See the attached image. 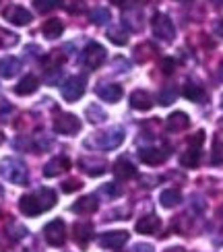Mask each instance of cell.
Masks as SVG:
<instances>
[{
    "instance_id": "obj_44",
    "label": "cell",
    "mask_w": 223,
    "mask_h": 252,
    "mask_svg": "<svg viewBox=\"0 0 223 252\" xmlns=\"http://www.w3.org/2000/svg\"><path fill=\"white\" fill-rule=\"evenodd\" d=\"M211 2H213L215 6H221V4H223V0H211Z\"/></svg>"
},
{
    "instance_id": "obj_19",
    "label": "cell",
    "mask_w": 223,
    "mask_h": 252,
    "mask_svg": "<svg viewBox=\"0 0 223 252\" xmlns=\"http://www.w3.org/2000/svg\"><path fill=\"white\" fill-rule=\"evenodd\" d=\"M130 106H132L134 110L147 112V110H151V108H153V99H151V95H149L147 91L136 89L132 95H130Z\"/></svg>"
},
{
    "instance_id": "obj_12",
    "label": "cell",
    "mask_w": 223,
    "mask_h": 252,
    "mask_svg": "<svg viewBox=\"0 0 223 252\" xmlns=\"http://www.w3.org/2000/svg\"><path fill=\"white\" fill-rule=\"evenodd\" d=\"M72 236H74V242L85 248L93 238V225L89 221H77L72 225Z\"/></svg>"
},
{
    "instance_id": "obj_42",
    "label": "cell",
    "mask_w": 223,
    "mask_h": 252,
    "mask_svg": "<svg viewBox=\"0 0 223 252\" xmlns=\"http://www.w3.org/2000/svg\"><path fill=\"white\" fill-rule=\"evenodd\" d=\"M112 4H118V6H126V2H128V0H110Z\"/></svg>"
},
{
    "instance_id": "obj_26",
    "label": "cell",
    "mask_w": 223,
    "mask_h": 252,
    "mask_svg": "<svg viewBox=\"0 0 223 252\" xmlns=\"http://www.w3.org/2000/svg\"><path fill=\"white\" fill-rule=\"evenodd\" d=\"M180 163H182L184 167H196L200 163V151L194 149V147H190L188 151H184L182 155H180Z\"/></svg>"
},
{
    "instance_id": "obj_31",
    "label": "cell",
    "mask_w": 223,
    "mask_h": 252,
    "mask_svg": "<svg viewBox=\"0 0 223 252\" xmlns=\"http://www.w3.org/2000/svg\"><path fill=\"white\" fill-rule=\"evenodd\" d=\"M176 97H178L176 87H163L161 93H159V103H161V106H169V103H174Z\"/></svg>"
},
{
    "instance_id": "obj_38",
    "label": "cell",
    "mask_w": 223,
    "mask_h": 252,
    "mask_svg": "<svg viewBox=\"0 0 223 252\" xmlns=\"http://www.w3.org/2000/svg\"><path fill=\"white\" fill-rule=\"evenodd\" d=\"M213 151H215V163H219L221 161V155H223V136L219 134V136H215V143H213Z\"/></svg>"
},
{
    "instance_id": "obj_51",
    "label": "cell",
    "mask_w": 223,
    "mask_h": 252,
    "mask_svg": "<svg viewBox=\"0 0 223 252\" xmlns=\"http://www.w3.org/2000/svg\"><path fill=\"white\" fill-rule=\"evenodd\" d=\"M221 124H223V122H221Z\"/></svg>"
},
{
    "instance_id": "obj_30",
    "label": "cell",
    "mask_w": 223,
    "mask_h": 252,
    "mask_svg": "<svg viewBox=\"0 0 223 252\" xmlns=\"http://www.w3.org/2000/svg\"><path fill=\"white\" fill-rule=\"evenodd\" d=\"M19 44V35L13 33V31H6L0 27V48H13Z\"/></svg>"
},
{
    "instance_id": "obj_46",
    "label": "cell",
    "mask_w": 223,
    "mask_h": 252,
    "mask_svg": "<svg viewBox=\"0 0 223 252\" xmlns=\"http://www.w3.org/2000/svg\"><path fill=\"white\" fill-rule=\"evenodd\" d=\"M0 196H2V186H0Z\"/></svg>"
},
{
    "instance_id": "obj_39",
    "label": "cell",
    "mask_w": 223,
    "mask_h": 252,
    "mask_svg": "<svg viewBox=\"0 0 223 252\" xmlns=\"http://www.w3.org/2000/svg\"><path fill=\"white\" fill-rule=\"evenodd\" d=\"M163 70V75H172L174 68H176V60L174 58H163L161 60V66H159Z\"/></svg>"
},
{
    "instance_id": "obj_25",
    "label": "cell",
    "mask_w": 223,
    "mask_h": 252,
    "mask_svg": "<svg viewBox=\"0 0 223 252\" xmlns=\"http://www.w3.org/2000/svg\"><path fill=\"white\" fill-rule=\"evenodd\" d=\"M155 54H157V48L151 44V41H145V44L136 46V50H134V56H136V60H139V62L151 60Z\"/></svg>"
},
{
    "instance_id": "obj_16",
    "label": "cell",
    "mask_w": 223,
    "mask_h": 252,
    "mask_svg": "<svg viewBox=\"0 0 223 252\" xmlns=\"http://www.w3.org/2000/svg\"><path fill=\"white\" fill-rule=\"evenodd\" d=\"M97 95L103 99V101H118L122 97V87L120 85H114V83H101L97 85Z\"/></svg>"
},
{
    "instance_id": "obj_10",
    "label": "cell",
    "mask_w": 223,
    "mask_h": 252,
    "mask_svg": "<svg viewBox=\"0 0 223 252\" xmlns=\"http://www.w3.org/2000/svg\"><path fill=\"white\" fill-rule=\"evenodd\" d=\"M126 242H128V232H124V229H116V232H105V234L99 236V246H101V248L120 250Z\"/></svg>"
},
{
    "instance_id": "obj_47",
    "label": "cell",
    "mask_w": 223,
    "mask_h": 252,
    "mask_svg": "<svg viewBox=\"0 0 223 252\" xmlns=\"http://www.w3.org/2000/svg\"><path fill=\"white\" fill-rule=\"evenodd\" d=\"M219 244H223V238H221V240H219Z\"/></svg>"
},
{
    "instance_id": "obj_21",
    "label": "cell",
    "mask_w": 223,
    "mask_h": 252,
    "mask_svg": "<svg viewBox=\"0 0 223 252\" xmlns=\"http://www.w3.org/2000/svg\"><path fill=\"white\" fill-rule=\"evenodd\" d=\"M72 211L79 215H91L97 211V198L95 196H83L72 205Z\"/></svg>"
},
{
    "instance_id": "obj_8",
    "label": "cell",
    "mask_w": 223,
    "mask_h": 252,
    "mask_svg": "<svg viewBox=\"0 0 223 252\" xmlns=\"http://www.w3.org/2000/svg\"><path fill=\"white\" fill-rule=\"evenodd\" d=\"M54 130L58 134H77L81 130V122L74 114H60L54 120Z\"/></svg>"
},
{
    "instance_id": "obj_34",
    "label": "cell",
    "mask_w": 223,
    "mask_h": 252,
    "mask_svg": "<svg viewBox=\"0 0 223 252\" xmlns=\"http://www.w3.org/2000/svg\"><path fill=\"white\" fill-rule=\"evenodd\" d=\"M87 118L95 124V122H103L108 116H105V112H103L99 106H89V108H87Z\"/></svg>"
},
{
    "instance_id": "obj_7",
    "label": "cell",
    "mask_w": 223,
    "mask_h": 252,
    "mask_svg": "<svg viewBox=\"0 0 223 252\" xmlns=\"http://www.w3.org/2000/svg\"><path fill=\"white\" fill-rule=\"evenodd\" d=\"M103 60H105V48L95 44V41L87 44V48L83 50V64L87 68H91V70L99 68L103 64Z\"/></svg>"
},
{
    "instance_id": "obj_17",
    "label": "cell",
    "mask_w": 223,
    "mask_h": 252,
    "mask_svg": "<svg viewBox=\"0 0 223 252\" xmlns=\"http://www.w3.org/2000/svg\"><path fill=\"white\" fill-rule=\"evenodd\" d=\"M161 229V219L157 215H147L136 221V232L139 234H157Z\"/></svg>"
},
{
    "instance_id": "obj_1",
    "label": "cell",
    "mask_w": 223,
    "mask_h": 252,
    "mask_svg": "<svg viewBox=\"0 0 223 252\" xmlns=\"http://www.w3.org/2000/svg\"><path fill=\"white\" fill-rule=\"evenodd\" d=\"M54 205H56V192L52 188H39L35 192L21 196V201H19L21 213L27 217L41 215L44 211H50Z\"/></svg>"
},
{
    "instance_id": "obj_49",
    "label": "cell",
    "mask_w": 223,
    "mask_h": 252,
    "mask_svg": "<svg viewBox=\"0 0 223 252\" xmlns=\"http://www.w3.org/2000/svg\"><path fill=\"white\" fill-rule=\"evenodd\" d=\"M221 106H223V97H221Z\"/></svg>"
},
{
    "instance_id": "obj_28",
    "label": "cell",
    "mask_w": 223,
    "mask_h": 252,
    "mask_svg": "<svg viewBox=\"0 0 223 252\" xmlns=\"http://www.w3.org/2000/svg\"><path fill=\"white\" fill-rule=\"evenodd\" d=\"M62 62H64V56H62V52L54 50V52H50V54L44 58V66L48 70H56L62 66Z\"/></svg>"
},
{
    "instance_id": "obj_18",
    "label": "cell",
    "mask_w": 223,
    "mask_h": 252,
    "mask_svg": "<svg viewBox=\"0 0 223 252\" xmlns=\"http://www.w3.org/2000/svg\"><path fill=\"white\" fill-rule=\"evenodd\" d=\"M21 70V60L15 56H6L0 60V77L2 79H13Z\"/></svg>"
},
{
    "instance_id": "obj_23",
    "label": "cell",
    "mask_w": 223,
    "mask_h": 252,
    "mask_svg": "<svg viewBox=\"0 0 223 252\" xmlns=\"http://www.w3.org/2000/svg\"><path fill=\"white\" fill-rule=\"evenodd\" d=\"M62 31H64V25H62L60 19H48V21H44V25H41V33L48 39H58L62 35Z\"/></svg>"
},
{
    "instance_id": "obj_32",
    "label": "cell",
    "mask_w": 223,
    "mask_h": 252,
    "mask_svg": "<svg viewBox=\"0 0 223 252\" xmlns=\"http://www.w3.org/2000/svg\"><path fill=\"white\" fill-rule=\"evenodd\" d=\"M108 37H110L112 44H116V46H126V44H128V35H126L124 31H122V29H118V27L110 29Z\"/></svg>"
},
{
    "instance_id": "obj_13",
    "label": "cell",
    "mask_w": 223,
    "mask_h": 252,
    "mask_svg": "<svg viewBox=\"0 0 223 252\" xmlns=\"http://www.w3.org/2000/svg\"><path fill=\"white\" fill-rule=\"evenodd\" d=\"M139 157H141V161L143 163H147V165H159V163H163L167 157H169V153H167V149H143L141 153H139Z\"/></svg>"
},
{
    "instance_id": "obj_37",
    "label": "cell",
    "mask_w": 223,
    "mask_h": 252,
    "mask_svg": "<svg viewBox=\"0 0 223 252\" xmlns=\"http://www.w3.org/2000/svg\"><path fill=\"white\" fill-rule=\"evenodd\" d=\"M203 143H205V130H198V132H194V134L188 139V145L194 147V149H198V147L203 145Z\"/></svg>"
},
{
    "instance_id": "obj_43",
    "label": "cell",
    "mask_w": 223,
    "mask_h": 252,
    "mask_svg": "<svg viewBox=\"0 0 223 252\" xmlns=\"http://www.w3.org/2000/svg\"><path fill=\"white\" fill-rule=\"evenodd\" d=\"M165 252H186V250L184 248H167Z\"/></svg>"
},
{
    "instance_id": "obj_29",
    "label": "cell",
    "mask_w": 223,
    "mask_h": 252,
    "mask_svg": "<svg viewBox=\"0 0 223 252\" xmlns=\"http://www.w3.org/2000/svg\"><path fill=\"white\" fill-rule=\"evenodd\" d=\"M110 19H112V15H110V10H108V8L95 6V8L91 10V23H95V25H105Z\"/></svg>"
},
{
    "instance_id": "obj_2",
    "label": "cell",
    "mask_w": 223,
    "mask_h": 252,
    "mask_svg": "<svg viewBox=\"0 0 223 252\" xmlns=\"http://www.w3.org/2000/svg\"><path fill=\"white\" fill-rule=\"evenodd\" d=\"M122 143H124V130L120 126H114V128L93 134L87 141L89 147H95V149H101V151H112L116 147H120Z\"/></svg>"
},
{
    "instance_id": "obj_41",
    "label": "cell",
    "mask_w": 223,
    "mask_h": 252,
    "mask_svg": "<svg viewBox=\"0 0 223 252\" xmlns=\"http://www.w3.org/2000/svg\"><path fill=\"white\" fill-rule=\"evenodd\" d=\"M213 31H215L217 37H223V19H217L215 21V23H213Z\"/></svg>"
},
{
    "instance_id": "obj_50",
    "label": "cell",
    "mask_w": 223,
    "mask_h": 252,
    "mask_svg": "<svg viewBox=\"0 0 223 252\" xmlns=\"http://www.w3.org/2000/svg\"><path fill=\"white\" fill-rule=\"evenodd\" d=\"M221 77H223V70H221Z\"/></svg>"
},
{
    "instance_id": "obj_27",
    "label": "cell",
    "mask_w": 223,
    "mask_h": 252,
    "mask_svg": "<svg viewBox=\"0 0 223 252\" xmlns=\"http://www.w3.org/2000/svg\"><path fill=\"white\" fill-rule=\"evenodd\" d=\"M184 97L190 99V101H200V99H205V91L200 85H196V83H186L184 85Z\"/></svg>"
},
{
    "instance_id": "obj_24",
    "label": "cell",
    "mask_w": 223,
    "mask_h": 252,
    "mask_svg": "<svg viewBox=\"0 0 223 252\" xmlns=\"http://www.w3.org/2000/svg\"><path fill=\"white\" fill-rule=\"evenodd\" d=\"M159 201H161V205H163L165 209H172V207H176L178 203H182V192H180L178 188H167V190L161 192Z\"/></svg>"
},
{
    "instance_id": "obj_6",
    "label": "cell",
    "mask_w": 223,
    "mask_h": 252,
    "mask_svg": "<svg viewBox=\"0 0 223 252\" xmlns=\"http://www.w3.org/2000/svg\"><path fill=\"white\" fill-rule=\"evenodd\" d=\"M44 238L50 246H62L66 242V229L62 219H54L44 227Z\"/></svg>"
},
{
    "instance_id": "obj_33",
    "label": "cell",
    "mask_w": 223,
    "mask_h": 252,
    "mask_svg": "<svg viewBox=\"0 0 223 252\" xmlns=\"http://www.w3.org/2000/svg\"><path fill=\"white\" fill-rule=\"evenodd\" d=\"M33 4L39 13H50V10H54L62 4V0H33Z\"/></svg>"
},
{
    "instance_id": "obj_40",
    "label": "cell",
    "mask_w": 223,
    "mask_h": 252,
    "mask_svg": "<svg viewBox=\"0 0 223 252\" xmlns=\"http://www.w3.org/2000/svg\"><path fill=\"white\" fill-rule=\"evenodd\" d=\"M130 252H155L151 244H134Z\"/></svg>"
},
{
    "instance_id": "obj_4",
    "label": "cell",
    "mask_w": 223,
    "mask_h": 252,
    "mask_svg": "<svg viewBox=\"0 0 223 252\" xmlns=\"http://www.w3.org/2000/svg\"><path fill=\"white\" fill-rule=\"evenodd\" d=\"M151 27H153L155 37L163 39V41H172L174 35H176V27H174V23H172V19H169L167 15H163V13H157V15L153 17Z\"/></svg>"
},
{
    "instance_id": "obj_5",
    "label": "cell",
    "mask_w": 223,
    "mask_h": 252,
    "mask_svg": "<svg viewBox=\"0 0 223 252\" xmlns=\"http://www.w3.org/2000/svg\"><path fill=\"white\" fill-rule=\"evenodd\" d=\"M60 91H62V97L66 101H79L85 93V77H79V75L68 77L64 83H62Z\"/></svg>"
},
{
    "instance_id": "obj_15",
    "label": "cell",
    "mask_w": 223,
    "mask_h": 252,
    "mask_svg": "<svg viewBox=\"0 0 223 252\" xmlns=\"http://www.w3.org/2000/svg\"><path fill=\"white\" fill-rule=\"evenodd\" d=\"M188 114L184 112H174V114H169V118L165 120V128L169 132H182L184 128H188Z\"/></svg>"
},
{
    "instance_id": "obj_20",
    "label": "cell",
    "mask_w": 223,
    "mask_h": 252,
    "mask_svg": "<svg viewBox=\"0 0 223 252\" xmlns=\"http://www.w3.org/2000/svg\"><path fill=\"white\" fill-rule=\"evenodd\" d=\"M39 87V79L35 75H27L25 79H21L15 87V93L17 95H31V93H35Z\"/></svg>"
},
{
    "instance_id": "obj_45",
    "label": "cell",
    "mask_w": 223,
    "mask_h": 252,
    "mask_svg": "<svg viewBox=\"0 0 223 252\" xmlns=\"http://www.w3.org/2000/svg\"><path fill=\"white\" fill-rule=\"evenodd\" d=\"M132 2H136V4H145L147 0H132Z\"/></svg>"
},
{
    "instance_id": "obj_14",
    "label": "cell",
    "mask_w": 223,
    "mask_h": 252,
    "mask_svg": "<svg viewBox=\"0 0 223 252\" xmlns=\"http://www.w3.org/2000/svg\"><path fill=\"white\" fill-rule=\"evenodd\" d=\"M70 167V161L68 157H54V159H50L46 165H44V176L46 178H54L62 172H66Z\"/></svg>"
},
{
    "instance_id": "obj_35",
    "label": "cell",
    "mask_w": 223,
    "mask_h": 252,
    "mask_svg": "<svg viewBox=\"0 0 223 252\" xmlns=\"http://www.w3.org/2000/svg\"><path fill=\"white\" fill-rule=\"evenodd\" d=\"M83 184L79 178H70V180H66L64 184H62V192H74V190H79Z\"/></svg>"
},
{
    "instance_id": "obj_36",
    "label": "cell",
    "mask_w": 223,
    "mask_h": 252,
    "mask_svg": "<svg viewBox=\"0 0 223 252\" xmlns=\"http://www.w3.org/2000/svg\"><path fill=\"white\" fill-rule=\"evenodd\" d=\"M99 192L103 194V196H108V198H116L120 194V190L116 188V184H103L101 188H99Z\"/></svg>"
},
{
    "instance_id": "obj_3",
    "label": "cell",
    "mask_w": 223,
    "mask_h": 252,
    "mask_svg": "<svg viewBox=\"0 0 223 252\" xmlns=\"http://www.w3.org/2000/svg\"><path fill=\"white\" fill-rule=\"evenodd\" d=\"M0 176L13 184H27V180H29L25 163L17 159V157H4V159L0 161Z\"/></svg>"
},
{
    "instance_id": "obj_11",
    "label": "cell",
    "mask_w": 223,
    "mask_h": 252,
    "mask_svg": "<svg viewBox=\"0 0 223 252\" xmlns=\"http://www.w3.org/2000/svg\"><path fill=\"white\" fill-rule=\"evenodd\" d=\"M4 19L6 21H10L13 25H27V23H31V13L25 8V6H19V4H13V6H8L6 10H4Z\"/></svg>"
},
{
    "instance_id": "obj_22",
    "label": "cell",
    "mask_w": 223,
    "mask_h": 252,
    "mask_svg": "<svg viewBox=\"0 0 223 252\" xmlns=\"http://www.w3.org/2000/svg\"><path fill=\"white\" fill-rule=\"evenodd\" d=\"M114 174H116V178H120V180H128V178L136 176V167L126 159V157H122V159L114 163Z\"/></svg>"
},
{
    "instance_id": "obj_48",
    "label": "cell",
    "mask_w": 223,
    "mask_h": 252,
    "mask_svg": "<svg viewBox=\"0 0 223 252\" xmlns=\"http://www.w3.org/2000/svg\"><path fill=\"white\" fill-rule=\"evenodd\" d=\"M0 143H2V134H0Z\"/></svg>"
},
{
    "instance_id": "obj_9",
    "label": "cell",
    "mask_w": 223,
    "mask_h": 252,
    "mask_svg": "<svg viewBox=\"0 0 223 252\" xmlns=\"http://www.w3.org/2000/svg\"><path fill=\"white\" fill-rule=\"evenodd\" d=\"M79 167L87 174V176H101L108 170V163H105L101 157H95V155H85L79 159Z\"/></svg>"
}]
</instances>
